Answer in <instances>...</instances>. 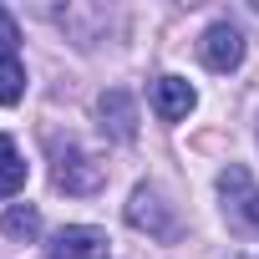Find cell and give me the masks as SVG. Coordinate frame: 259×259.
I'll use <instances>...</instances> for the list:
<instances>
[{
	"label": "cell",
	"mask_w": 259,
	"mask_h": 259,
	"mask_svg": "<svg viewBox=\"0 0 259 259\" xmlns=\"http://www.w3.org/2000/svg\"><path fill=\"white\" fill-rule=\"evenodd\" d=\"M51 178H56V188L61 193H76V198H87V193H97L102 183H107V168L92 158V153H81L71 138L61 143V138H51Z\"/></svg>",
	"instance_id": "cell-1"
},
{
	"label": "cell",
	"mask_w": 259,
	"mask_h": 259,
	"mask_svg": "<svg viewBox=\"0 0 259 259\" xmlns=\"http://www.w3.org/2000/svg\"><path fill=\"white\" fill-rule=\"evenodd\" d=\"M219 198H224V219L239 234H259V188H254V178L239 163H229L219 173Z\"/></svg>",
	"instance_id": "cell-2"
},
{
	"label": "cell",
	"mask_w": 259,
	"mask_h": 259,
	"mask_svg": "<svg viewBox=\"0 0 259 259\" xmlns=\"http://www.w3.org/2000/svg\"><path fill=\"white\" fill-rule=\"evenodd\" d=\"M127 224L153 234V239H178V219L158 198V188H133V198H127Z\"/></svg>",
	"instance_id": "cell-3"
},
{
	"label": "cell",
	"mask_w": 259,
	"mask_h": 259,
	"mask_svg": "<svg viewBox=\"0 0 259 259\" xmlns=\"http://www.w3.org/2000/svg\"><path fill=\"white\" fill-rule=\"evenodd\" d=\"M198 56H203L208 71H234V66L244 61V36H239V26L213 21V26L203 31V41H198Z\"/></svg>",
	"instance_id": "cell-4"
},
{
	"label": "cell",
	"mask_w": 259,
	"mask_h": 259,
	"mask_svg": "<svg viewBox=\"0 0 259 259\" xmlns=\"http://www.w3.org/2000/svg\"><path fill=\"white\" fill-rule=\"evenodd\" d=\"M46 259H107V234L92 224H66L46 244Z\"/></svg>",
	"instance_id": "cell-5"
},
{
	"label": "cell",
	"mask_w": 259,
	"mask_h": 259,
	"mask_svg": "<svg viewBox=\"0 0 259 259\" xmlns=\"http://www.w3.org/2000/svg\"><path fill=\"white\" fill-rule=\"evenodd\" d=\"M97 112H102V133H112L117 143H133L138 138V107H133L127 92H102Z\"/></svg>",
	"instance_id": "cell-6"
},
{
	"label": "cell",
	"mask_w": 259,
	"mask_h": 259,
	"mask_svg": "<svg viewBox=\"0 0 259 259\" xmlns=\"http://www.w3.org/2000/svg\"><path fill=\"white\" fill-rule=\"evenodd\" d=\"M193 102H198V92H193L183 76H158V87H153V112H158L163 122H183V117L193 112Z\"/></svg>",
	"instance_id": "cell-7"
},
{
	"label": "cell",
	"mask_w": 259,
	"mask_h": 259,
	"mask_svg": "<svg viewBox=\"0 0 259 259\" xmlns=\"http://www.w3.org/2000/svg\"><path fill=\"white\" fill-rule=\"evenodd\" d=\"M0 234H6V239H21V244H31V239L41 234V213H36L31 203H16V208H6V213H0Z\"/></svg>",
	"instance_id": "cell-8"
},
{
	"label": "cell",
	"mask_w": 259,
	"mask_h": 259,
	"mask_svg": "<svg viewBox=\"0 0 259 259\" xmlns=\"http://www.w3.org/2000/svg\"><path fill=\"white\" fill-rule=\"evenodd\" d=\"M21 188H26V163H21V153H16L11 138H0V198H11Z\"/></svg>",
	"instance_id": "cell-9"
},
{
	"label": "cell",
	"mask_w": 259,
	"mask_h": 259,
	"mask_svg": "<svg viewBox=\"0 0 259 259\" xmlns=\"http://www.w3.org/2000/svg\"><path fill=\"white\" fill-rule=\"evenodd\" d=\"M26 97V66L21 61H0V107H16Z\"/></svg>",
	"instance_id": "cell-10"
},
{
	"label": "cell",
	"mask_w": 259,
	"mask_h": 259,
	"mask_svg": "<svg viewBox=\"0 0 259 259\" xmlns=\"http://www.w3.org/2000/svg\"><path fill=\"white\" fill-rule=\"evenodd\" d=\"M16 46H21V31H16L11 11H0V61H16Z\"/></svg>",
	"instance_id": "cell-11"
}]
</instances>
